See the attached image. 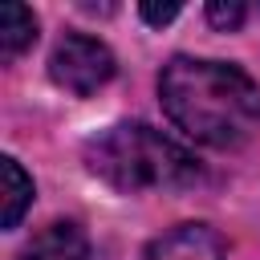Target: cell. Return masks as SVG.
I'll return each instance as SVG.
<instances>
[{"instance_id":"1","label":"cell","mask_w":260,"mask_h":260,"mask_svg":"<svg viewBox=\"0 0 260 260\" xmlns=\"http://www.w3.org/2000/svg\"><path fill=\"white\" fill-rule=\"evenodd\" d=\"M158 102L187 138L215 150L248 142L260 122V85L232 61L171 57L158 73Z\"/></svg>"},{"instance_id":"2","label":"cell","mask_w":260,"mask_h":260,"mask_svg":"<svg viewBox=\"0 0 260 260\" xmlns=\"http://www.w3.org/2000/svg\"><path fill=\"white\" fill-rule=\"evenodd\" d=\"M85 167L122 195L183 191L203 179L199 158L146 122H114L85 142Z\"/></svg>"},{"instance_id":"3","label":"cell","mask_w":260,"mask_h":260,"mask_svg":"<svg viewBox=\"0 0 260 260\" xmlns=\"http://www.w3.org/2000/svg\"><path fill=\"white\" fill-rule=\"evenodd\" d=\"M114 73H118V61H114L110 45L98 41V37H89V32H65L53 45V53H49V77H53V85H61L73 98L98 93Z\"/></svg>"},{"instance_id":"4","label":"cell","mask_w":260,"mask_h":260,"mask_svg":"<svg viewBox=\"0 0 260 260\" xmlns=\"http://www.w3.org/2000/svg\"><path fill=\"white\" fill-rule=\"evenodd\" d=\"M142 260H223V240L207 223H179L150 240Z\"/></svg>"},{"instance_id":"5","label":"cell","mask_w":260,"mask_h":260,"mask_svg":"<svg viewBox=\"0 0 260 260\" xmlns=\"http://www.w3.org/2000/svg\"><path fill=\"white\" fill-rule=\"evenodd\" d=\"M20 260H89V236L73 219H53L20 248Z\"/></svg>"},{"instance_id":"6","label":"cell","mask_w":260,"mask_h":260,"mask_svg":"<svg viewBox=\"0 0 260 260\" xmlns=\"http://www.w3.org/2000/svg\"><path fill=\"white\" fill-rule=\"evenodd\" d=\"M32 41H37V16H32V8L8 0V4L0 8V57L12 61V57H20Z\"/></svg>"},{"instance_id":"7","label":"cell","mask_w":260,"mask_h":260,"mask_svg":"<svg viewBox=\"0 0 260 260\" xmlns=\"http://www.w3.org/2000/svg\"><path fill=\"white\" fill-rule=\"evenodd\" d=\"M0 179H4V215H0V223L12 232V228H20L24 211L32 207V179L24 175V167L12 154L0 158Z\"/></svg>"},{"instance_id":"8","label":"cell","mask_w":260,"mask_h":260,"mask_svg":"<svg viewBox=\"0 0 260 260\" xmlns=\"http://www.w3.org/2000/svg\"><path fill=\"white\" fill-rule=\"evenodd\" d=\"M244 16H248V8H244L240 0H211V4H207V20H211L215 28H223V32H236V28L244 24Z\"/></svg>"},{"instance_id":"9","label":"cell","mask_w":260,"mask_h":260,"mask_svg":"<svg viewBox=\"0 0 260 260\" xmlns=\"http://www.w3.org/2000/svg\"><path fill=\"white\" fill-rule=\"evenodd\" d=\"M138 16L146 20V24H171L175 16H179V0H167V4H158V0H142L138 4Z\"/></svg>"}]
</instances>
